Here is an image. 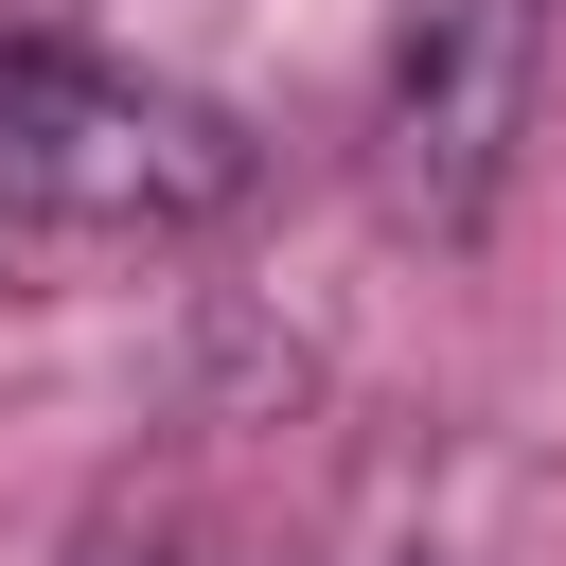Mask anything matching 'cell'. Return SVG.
<instances>
[{"mask_svg":"<svg viewBox=\"0 0 566 566\" xmlns=\"http://www.w3.org/2000/svg\"><path fill=\"white\" fill-rule=\"evenodd\" d=\"M531 88H548V0H407L389 88H371V195H389V230L478 248L495 195H513Z\"/></svg>","mask_w":566,"mask_h":566,"instance_id":"cell-2","label":"cell"},{"mask_svg":"<svg viewBox=\"0 0 566 566\" xmlns=\"http://www.w3.org/2000/svg\"><path fill=\"white\" fill-rule=\"evenodd\" d=\"M248 124L159 88V71H106L71 35H0V212L18 230H106V248H159V230H212L248 212Z\"/></svg>","mask_w":566,"mask_h":566,"instance_id":"cell-1","label":"cell"},{"mask_svg":"<svg viewBox=\"0 0 566 566\" xmlns=\"http://www.w3.org/2000/svg\"><path fill=\"white\" fill-rule=\"evenodd\" d=\"M53 566H177V548H159V531H142V513H88V531H71V548H53Z\"/></svg>","mask_w":566,"mask_h":566,"instance_id":"cell-3","label":"cell"}]
</instances>
